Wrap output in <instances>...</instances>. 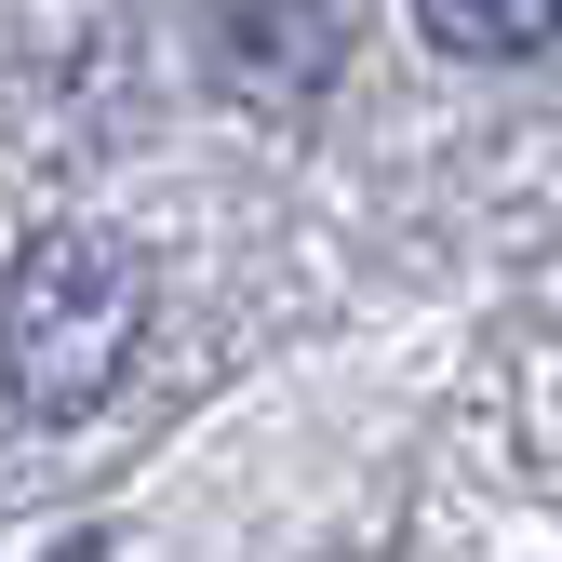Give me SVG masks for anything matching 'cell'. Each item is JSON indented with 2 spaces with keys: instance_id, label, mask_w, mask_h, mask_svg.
I'll return each mask as SVG.
<instances>
[{
  "instance_id": "obj_1",
  "label": "cell",
  "mask_w": 562,
  "mask_h": 562,
  "mask_svg": "<svg viewBox=\"0 0 562 562\" xmlns=\"http://www.w3.org/2000/svg\"><path fill=\"white\" fill-rule=\"evenodd\" d=\"M148 308H161V281L121 228H41L0 281V389H14V415H41V429L94 415L148 348Z\"/></svg>"
},
{
  "instance_id": "obj_2",
  "label": "cell",
  "mask_w": 562,
  "mask_h": 562,
  "mask_svg": "<svg viewBox=\"0 0 562 562\" xmlns=\"http://www.w3.org/2000/svg\"><path fill=\"white\" fill-rule=\"evenodd\" d=\"M415 27L442 54H469V67H496V54H549L562 0H415Z\"/></svg>"
}]
</instances>
